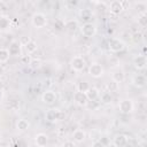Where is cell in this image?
<instances>
[{
    "label": "cell",
    "mask_w": 147,
    "mask_h": 147,
    "mask_svg": "<svg viewBox=\"0 0 147 147\" xmlns=\"http://www.w3.org/2000/svg\"><path fill=\"white\" fill-rule=\"evenodd\" d=\"M61 147H76V145H75L74 141H71V140H67V141H64V142L61 145Z\"/></svg>",
    "instance_id": "e575fe53"
},
{
    "label": "cell",
    "mask_w": 147,
    "mask_h": 147,
    "mask_svg": "<svg viewBox=\"0 0 147 147\" xmlns=\"http://www.w3.org/2000/svg\"><path fill=\"white\" fill-rule=\"evenodd\" d=\"M74 101H75V103H77L80 107H86V105L88 102V99H87V96H86L85 93L79 92V91H76L74 93Z\"/></svg>",
    "instance_id": "ba28073f"
},
{
    "label": "cell",
    "mask_w": 147,
    "mask_h": 147,
    "mask_svg": "<svg viewBox=\"0 0 147 147\" xmlns=\"http://www.w3.org/2000/svg\"><path fill=\"white\" fill-rule=\"evenodd\" d=\"M7 49H8L10 56H21V55H22L21 45H20L18 41H13V42L9 45V48H7Z\"/></svg>",
    "instance_id": "8fae6325"
},
{
    "label": "cell",
    "mask_w": 147,
    "mask_h": 147,
    "mask_svg": "<svg viewBox=\"0 0 147 147\" xmlns=\"http://www.w3.org/2000/svg\"><path fill=\"white\" fill-rule=\"evenodd\" d=\"M90 87H91V86H90V84H88L87 82H79V83L77 84V91L83 92V93H86Z\"/></svg>",
    "instance_id": "484cf974"
},
{
    "label": "cell",
    "mask_w": 147,
    "mask_h": 147,
    "mask_svg": "<svg viewBox=\"0 0 147 147\" xmlns=\"http://www.w3.org/2000/svg\"><path fill=\"white\" fill-rule=\"evenodd\" d=\"M56 94H55V92H53V91H51V90H48V91H45L44 93H42V95H41V100H42V102L44 103H46V105H53L55 101H56Z\"/></svg>",
    "instance_id": "9c48e42d"
},
{
    "label": "cell",
    "mask_w": 147,
    "mask_h": 147,
    "mask_svg": "<svg viewBox=\"0 0 147 147\" xmlns=\"http://www.w3.org/2000/svg\"><path fill=\"white\" fill-rule=\"evenodd\" d=\"M32 56L30 54H25V55H21V63L25 64V65H30L32 62Z\"/></svg>",
    "instance_id": "83f0119b"
},
{
    "label": "cell",
    "mask_w": 147,
    "mask_h": 147,
    "mask_svg": "<svg viewBox=\"0 0 147 147\" xmlns=\"http://www.w3.org/2000/svg\"><path fill=\"white\" fill-rule=\"evenodd\" d=\"M111 79H113V82H115V83H117V84H121V83H123V82L125 80V74L123 72V70L117 69V70H115V71L113 72Z\"/></svg>",
    "instance_id": "2e32d148"
},
{
    "label": "cell",
    "mask_w": 147,
    "mask_h": 147,
    "mask_svg": "<svg viewBox=\"0 0 147 147\" xmlns=\"http://www.w3.org/2000/svg\"><path fill=\"white\" fill-rule=\"evenodd\" d=\"M6 108L10 111H16L20 109V101L18 100H9L6 102Z\"/></svg>",
    "instance_id": "44dd1931"
},
{
    "label": "cell",
    "mask_w": 147,
    "mask_h": 147,
    "mask_svg": "<svg viewBox=\"0 0 147 147\" xmlns=\"http://www.w3.org/2000/svg\"><path fill=\"white\" fill-rule=\"evenodd\" d=\"M65 117L64 113H62L61 110L59 109H48L45 114V118L46 121L51 122V123H54L56 121H62L63 118Z\"/></svg>",
    "instance_id": "6da1fadb"
},
{
    "label": "cell",
    "mask_w": 147,
    "mask_h": 147,
    "mask_svg": "<svg viewBox=\"0 0 147 147\" xmlns=\"http://www.w3.org/2000/svg\"><path fill=\"white\" fill-rule=\"evenodd\" d=\"M3 15H2V13H0V20H1V17H2Z\"/></svg>",
    "instance_id": "60d3db41"
},
{
    "label": "cell",
    "mask_w": 147,
    "mask_h": 147,
    "mask_svg": "<svg viewBox=\"0 0 147 147\" xmlns=\"http://www.w3.org/2000/svg\"><path fill=\"white\" fill-rule=\"evenodd\" d=\"M138 23H139L141 26H146V25H147V16H146V14H139Z\"/></svg>",
    "instance_id": "f546056e"
},
{
    "label": "cell",
    "mask_w": 147,
    "mask_h": 147,
    "mask_svg": "<svg viewBox=\"0 0 147 147\" xmlns=\"http://www.w3.org/2000/svg\"><path fill=\"white\" fill-rule=\"evenodd\" d=\"M137 8L139 9L140 14H146V9H147V6L145 2H138L137 3Z\"/></svg>",
    "instance_id": "1f68e13d"
},
{
    "label": "cell",
    "mask_w": 147,
    "mask_h": 147,
    "mask_svg": "<svg viewBox=\"0 0 147 147\" xmlns=\"http://www.w3.org/2000/svg\"><path fill=\"white\" fill-rule=\"evenodd\" d=\"M80 33L86 38H92L96 33V26L94 23H83L80 26Z\"/></svg>",
    "instance_id": "7a4b0ae2"
},
{
    "label": "cell",
    "mask_w": 147,
    "mask_h": 147,
    "mask_svg": "<svg viewBox=\"0 0 147 147\" xmlns=\"http://www.w3.org/2000/svg\"><path fill=\"white\" fill-rule=\"evenodd\" d=\"M142 39V34H141V32H134L133 33V36H132V40H133V42H136V44H138L140 40Z\"/></svg>",
    "instance_id": "d6a6232c"
},
{
    "label": "cell",
    "mask_w": 147,
    "mask_h": 147,
    "mask_svg": "<svg viewBox=\"0 0 147 147\" xmlns=\"http://www.w3.org/2000/svg\"><path fill=\"white\" fill-rule=\"evenodd\" d=\"M9 52L7 48H0V64L6 63L9 60Z\"/></svg>",
    "instance_id": "d4e9b609"
},
{
    "label": "cell",
    "mask_w": 147,
    "mask_h": 147,
    "mask_svg": "<svg viewBox=\"0 0 147 147\" xmlns=\"http://www.w3.org/2000/svg\"><path fill=\"white\" fill-rule=\"evenodd\" d=\"M29 126H30V123H29V121H26L25 118H21V119H18L17 123H16V129H17L18 131H21V132L26 131V130L29 129Z\"/></svg>",
    "instance_id": "ffe728a7"
},
{
    "label": "cell",
    "mask_w": 147,
    "mask_h": 147,
    "mask_svg": "<svg viewBox=\"0 0 147 147\" xmlns=\"http://www.w3.org/2000/svg\"><path fill=\"white\" fill-rule=\"evenodd\" d=\"M30 67H31L32 69H38V68H40V67H41V61H40V60H32Z\"/></svg>",
    "instance_id": "836d02e7"
},
{
    "label": "cell",
    "mask_w": 147,
    "mask_h": 147,
    "mask_svg": "<svg viewBox=\"0 0 147 147\" xmlns=\"http://www.w3.org/2000/svg\"><path fill=\"white\" fill-rule=\"evenodd\" d=\"M9 24H10V21L6 16H2L1 20H0V31H3L6 29H8Z\"/></svg>",
    "instance_id": "4316f807"
},
{
    "label": "cell",
    "mask_w": 147,
    "mask_h": 147,
    "mask_svg": "<svg viewBox=\"0 0 147 147\" xmlns=\"http://www.w3.org/2000/svg\"><path fill=\"white\" fill-rule=\"evenodd\" d=\"M146 63H147V60H146V56L145 55H138L133 59V65L136 69L138 70H141L146 67Z\"/></svg>",
    "instance_id": "7c38bea8"
},
{
    "label": "cell",
    "mask_w": 147,
    "mask_h": 147,
    "mask_svg": "<svg viewBox=\"0 0 147 147\" xmlns=\"http://www.w3.org/2000/svg\"><path fill=\"white\" fill-rule=\"evenodd\" d=\"M5 74V69H3V67L0 64V76H2Z\"/></svg>",
    "instance_id": "f35d334b"
},
{
    "label": "cell",
    "mask_w": 147,
    "mask_h": 147,
    "mask_svg": "<svg viewBox=\"0 0 147 147\" xmlns=\"http://www.w3.org/2000/svg\"><path fill=\"white\" fill-rule=\"evenodd\" d=\"M127 144V137L123 133H119V134H116L115 138H114V145L116 147H125Z\"/></svg>",
    "instance_id": "5bb4252c"
},
{
    "label": "cell",
    "mask_w": 147,
    "mask_h": 147,
    "mask_svg": "<svg viewBox=\"0 0 147 147\" xmlns=\"http://www.w3.org/2000/svg\"><path fill=\"white\" fill-rule=\"evenodd\" d=\"M109 10H110V13L111 14H114V15H118V14H121L124 9H123V6H122V2L119 1V0H114V1H111L110 3H109Z\"/></svg>",
    "instance_id": "30bf717a"
},
{
    "label": "cell",
    "mask_w": 147,
    "mask_h": 147,
    "mask_svg": "<svg viewBox=\"0 0 147 147\" xmlns=\"http://www.w3.org/2000/svg\"><path fill=\"white\" fill-rule=\"evenodd\" d=\"M72 138H74V142L80 144V142H83V141L85 140V138H86V132H85L84 130H82V129H77V130H75V132L72 133Z\"/></svg>",
    "instance_id": "9a60e30c"
},
{
    "label": "cell",
    "mask_w": 147,
    "mask_h": 147,
    "mask_svg": "<svg viewBox=\"0 0 147 147\" xmlns=\"http://www.w3.org/2000/svg\"><path fill=\"white\" fill-rule=\"evenodd\" d=\"M108 48H109V51H111L114 53H118V52H122L125 48V44L123 42L122 39L111 38L108 42Z\"/></svg>",
    "instance_id": "8992f818"
},
{
    "label": "cell",
    "mask_w": 147,
    "mask_h": 147,
    "mask_svg": "<svg viewBox=\"0 0 147 147\" xmlns=\"http://www.w3.org/2000/svg\"><path fill=\"white\" fill-rule=\"evenodd\" d=\"M31 40H32V39H31L29 36H22V37L20 38L18 42H20V45H21V46H25V45H28Z\"/></svg>",
    "instance_id": "4dcf8cb0"
},
{
    "label": "cell",
    "mask_w": 147,
    "mask_h": 147,
    "mask_svg": "<svg viewBox=\"0 0 147 147\" xmlns=\"http://www.w3.org/2000/svg\"><path fill=\"white\" fill-rule=\"evenodd\" d=\"M118 85H119V84H117V83H115V82H113V80H111L110 83H108V84H107V88H108L107 91H108V92H110V93H111V92H115V91H117V90H118Z\"/></svg>",
    "instance_id": "f1b7e54d"
},
{
    "label": "cell",
    "mask_w": 147,
    "mask_h": 147,
    "mask_svg": "<svg viewBox=\"0 0 147 147\" xmlns=\"http://www.w3.org/2000/svg\"><path fill=\"white\" fill-rule=\"evenodd\" d=\"M132 83H133V85H134L136 87H138V88L144 87V86L146 85V77H145L144 75H136V76L133 77Z\"/></svg>",
    "instance_id": "e0dca14e"
},
{
    "label": "cell",
    "mask_w": 147,
    "mask_h": 147,
    "mask_svg": "<svg viewBox=\"0 0 147 147\" xmlns=\"http://www.w3.org/2000/svg\"><path fill=\"white\" fill-rule=\"evenodd\" d=\"M25 47V51H26V54H32V53H34L36 51H37V48H38V45H37V42L34 41V40H31L28 45H25L24 46Z\"/></svg>",
    "instance_id": "603a6c76"
},
{
    "label": "cell",
    "mask_w": 147,
    "mask_h": 147,
    "mask_svg": "<svg viewBox=\"0 0 147 147\" xmlns=\"http://www.w3.org/2000/svg\"><path fill=\"white\" fill-rule=\"evenodd\" d=\"M2 88H3V83H2L1 80H0V91H1Z\"/></svg>",
    "instance_id": "ab89813d"
},
{
    "label": "cell",
    "mask_w": 147,
    "mask_h": 147,
    "mask_svg": "<svg viewBox=\"0 0 147 147\" xmlns=\"http://www.w3.org/2000/svg\"><path fill=\"white\" fill-rule=\"evenodd\" d=\"M31 22H32V25L34 28H44L46 26L47 24V18H46V15L42 14V13H34L32 18H31Z\"/></svg>",
    "instance_id": "277c9868"
},
{
    "label": "cell",
    "mask_w": 147,
    "mask_h": 147,
    "mask_svg": "<svg viewBox=\"0 0 147 147\" xmlns=\"http://www.w3.org/2000/svg\"><path fill=\"white\" fill-rule=\"evenodd\" d=\"M92 147H106V145L101 140H95V141H93Z\"/></svg>",
    "instance_id": "d590c367"
},
{
    "label": "cell",
    "mask_w": 147,
    "mask_h": 147,
    "mask_svg": "<svg viewBox=\"0 0 147 147\" xmlns=\"http://www.w3.org/2000/svg\"><path fill=\"white\" fill-rule=\"evenodd\" d=\"M64 28L69 32H75L78 28V22L76 20H68V21L64 22Z\"/></svg>",
    "instance_id": "ac0fdd59"
},
{
    "label": "cell",
    "mask_w": 147,
    "mask_h": 147,
    "mask_svg": "<svg viewBox=\"0 0 147 147\" xmlns=\"http://www.w3.org/2000/svg\"><path fill=\"white\" fill-rule=\"evenodd\" d=\"M92 15H93V13H92L91 9H83L80 11V17L84 21V23H90V20L92 18Z\"/></svg>",
    "instance_id": "7402d4cb"
},
{
    "label": "cell",
    "mask_w": 147,
    "mask_h": 147,
    "mask_svg": "<svg viewBox=\"0 0 147 147\" xmlns=\"http://www.w3.org/2000/svg\"><path fill=\"white\" fill-rule=\"evenodd\" d=\"M99 96H100V100H101L103 103H109V102H111V100H113L111 93L108 92V91H105V92L100 93Z\"/></svg>",
    "instance_id": "cb8c5ba5"
},
{
    "label": "cell",
    "mask_w": 147,
    "mask_h": 147,
    "mask_svg": "<svg viewBox=\"0 0 147 147\" xmlns=\"http://www.w3.org/2000/svg\"><path fill=\"white\" fill-rule=\"evenodd\" d=\"M34 144L38 147H46L48 144V137L45 133H38L34 137Z\"/></svg>",
    "instance_id": "4fadbf2b"
},
{
    "label": "cell",
    "mask_w": 147,
    "mask_h": 147,
    "mask_svg": "<svg viewBox=\"0 0 147 147\" xmlns=\"http://www.w3.org/2000/svg\"><path fill=\"white\" fill-rule=\"evenodd\" d=\"M133 108H134V105L130 99H123L118 103V109L122 114H130L133 111Z\"/></svg>",
    "instance_id": "52a82bcc"
},
{
    "label": "cell",
    "mask_w": 147,
    "mask_h": 147,
    "mask_svg": "<svg viewBox=\"0 0 147 147\" xmlns=\"http://www.w3.org/2000/svg\"><path fill=\"white\" fill-rule=\"evenodd\" d=\"M88 74L90 76H92L93 78H100L103 76L105 74V70H103V67L98 63V62H93L90 64L88 67Z\"/></svg>",
    "instance_id": "5b68a950"
},
{
    "label": "cell",
    "mask_w": 147,
    "mask_h": 147,
    "mask_svg": "<svg viewBox=\"0 0 147 147\" xmlns=\"http://www.w3.org/2000/svg\"><path fill=\"white\" fill-rule=\"evenodd\" d=\"M54 25H55V26H57V28H56L57 30H61L62 28H64V23H63V22H61V21H56V23H55Z\"/></svg>",
    "instance_id": "8d00e7d4"
},
{
    "label": "cell",
    "mask_w": 147,
    "mask_h": 147,
    "mask_svg": "<svg viewBox=\"0 0 147 147\" xmlns=\"http://www.w3.org/2000/svg\"><path fill=\"white\" fill-rule=\"evenodd\" d=\"M85 65H86V61H85V59H84L83 56H80V55L74 56V57L71 59V61H70V67H71V69H72L74 71H77V72L84 70Z\"/></svg>",
    "instance_id": "3957f363"
},
{
    "label": "cell",
    "mask_w": 147,
    "mask_h": 147,
    "mask_svg": "<svg viewBox=\"0 0 147 147\" xmlns=\"http://www.w3.org/2000/svg\"><path fill=\"white\" fill-rule=\"evenodd\" d=\"M85 94H86V96H87L88 101H92V100H96V99H98V96H99L100 92L98 91V88H96V87H90Z\"/></svg>",
    "instance_id": "d6986e66"
},
{
    "label": "cell",
    "mask_w": 147,
    "mask_h": 147,
    "mask_svg": "<svg viewBox=\"0 0 147 147\" xmlns=\"http://www.w3.org/2000/svg\"><path fill=\"white\" fill-rule=\"evenodd\" d=\"M5 9H7V7H6V3H5L3 1H0V13H1L2 10H5Z\"/></svg>",
    "instance_id": "74e56055"
}]
</instances>
